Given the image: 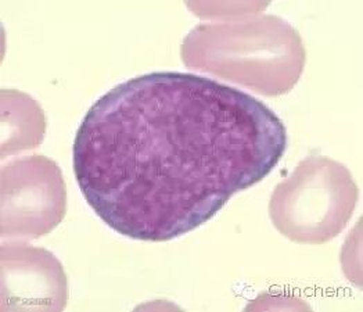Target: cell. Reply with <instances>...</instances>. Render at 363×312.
I'll use <instances>...</instances> for the list:
<instances>
[{
    "label": "cell",
    "instance_id": "5",
    "mask_svg": "<svg viewBox=\"0 0 363 312\" xmlns=\"http://www.w3.org/2000/svg\"><path fill=\"white\" fill-rule=\"evenodd\" d=\"M1 310L62 311L68 281L57 257L43 247L3 240Z\"/></svg>",
    "mask_w": 363,
    "mask_h": 312
},
{
    "label": "cell",
    "instance_id": "1",
    "mask_svg": "<svg viewBox=\"0 0 363 312\" xmlns=\"http://www.w3.org/2000/svg\"><path fill=\"white\" fill-rule=\"evenodd\" d=\"M286 147L283 121L257 97L196 74L158 71L93 103L75 135L72 165L108 228L168 242L264 181Z\"/></svg>",
    "mask_w": 363,
    "mask_h": 312
},
{
    "label": "cell",
    "instance_id": "4",
    "mask_svg": "<svg viewBox=\"0 0 363 312\" xmlns=\"http://www.w3.org/2000/svg\"><path fill=\"white\" fill-rule=\"evenodd\" d=\"M67 213V187L56 161L21 157L1 167L3 240H33L49 235Z\"/></svg>",
    "mask_w": 363,
    "mask_h": 312
},
{
    "label": "cell",
    "instance_id": "2",
    "mask_svg": "<svg viewBox=\"0 0 363 312\" xmlns=\"http://www.w3.org/2000/svg\"><path fill=\"white\" fill-rule=\"evenodd\" d=\"M183 64L264 96L294 89L303 75V38L274 14L199 24L181 46Z\"/></svg>",
    "mask_w": 363,
    "mask_h": 312
},
{
    "label": "cell",
    "instance_id": "6",
    "mask_svg": "<svg viewBox=\"0 0 363 312\" xmlns=\"http://www.w3.org/2000/svg\"><path fill=\"white\" fill-rule=\"evenodd\" d=\"M46 132V117L28 94L1 91V158L38 147Z\"/></svg>",
    "mask_w": 363,
    "mask_h": 312
},
{
    "label": "cell",
    "instance_id": "3",
    "mask_svg": "<svg viewBox=\"0 0 363 312\" xmlns=\"http://www.w3.org/2000/svg\"><path fill=\"white\" fill-rule=\"evenodd\" d=\"M358 199L359 189L345 165L329 157H308L274 187L269 217L287 239L323 245L347 228Z\"/></svg>",
    "mask_w": 363,
    "mask_h": 312
}]
</instances>
